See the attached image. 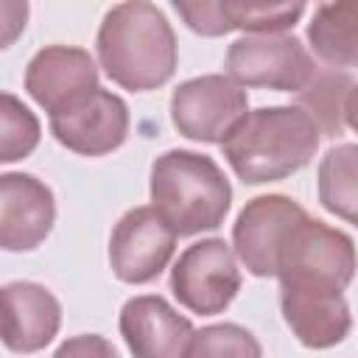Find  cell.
I'll return each mask as SVG.
<instances>
[{
  "mask_svg": "<svg viewBox=\"0 0 358 358\" xmlns=\"http://www.w3.org/2000/svg\"><path fill=\"white\" fill-rule=\"evenodd\" d=\"M246 115V90L229 76H199L182 81L171 95L173 126L196 143H224Z\"/></svg>",
  "mask_w": 358,
  "mask_h": 358,
  "instance_id": "cell-6",
  "label": "cell"
},
{
  "mask_svg": "<svg viewBox=\"0 0 358 358\" xmlns=\"http://www.w3.org/2000/svg\"><path fill=\"white\" fill-rule=\"evenodd\" d=\"M352 87L355 84L347 73L316 67L310 84L296 92V106L316 123L322 137H338L344 129V106Z\"/></svg>",
  "mask_w": 358,
  "mask_h": 358,
  "instance_id": "cell-19",
  "label": "cell"
},
{
  "mask_svg": "<svg viewBox=\"0 0 358 358\" xmlns=\"http://www.w3.org/2000/svg\"><path fill=\"white\" fill-rule=\"evenodd\" d=\"M28 6L25 3H0V20H3V48L14 42V36L25 28Z\"/></svg>",
  "mask_w": 358,
  "mask_h": 358,
  "instance_id": "cell-23",
  "label": "cell"
},
{
  "mask_svg": "<svg viewBox=\"0 0 358 358\" xmlns=\"http://www.w3.org/2000/svg\"><path fill=\"white\" fill-rule=\"evenodd\" d=\"M282 319L299 344L327 350L350 336L352 316L341 288L322 282H280Z\"/></svg>",
  "mask_w": 358,
  "mask_h": 358,
  "instance_id": "cell-11",
  "label": "cell"
},
{
  "mask_svg": "<svg viewBox=\"0 0 358 358\" xmlns=\"http://www.w3.org/2000/svg\"><path fill=\"white\" fill-rule=\"evenodd\" d=\"M62 324L59 299L36 282L20 280L3 288V344L14 352H36L53 341Z\"/></svg>",
  "mask_w": 358,
  "mask_h": 358,
  "instance_id": "cell-16",
  "label": "cell"
},
{
  "mask_svg": "<svg viewBox=\"0 0 358 358\" xmlns=\"http://www.w3.org/2000/svg\"><path fill=\"white\" fill-rule=\"evenodd\" d=\"M176 249L173 227L154 207L129 210L112 229L109 266L120 282L143 285L159 277Z\"/></svg>",
  "mask_w": 358,
  "mask_h": 358,
  "instance_id": "cell-8",
  "label": "cell"
},
{
  "mask_svg": "<svg viewBox=\"0 0 358 358\" xmlns=\"http://www.w3.org/2000/svg\"><path fill=\"white\" fill-rule=\"evenodd\" d=\"M171 291L190 313H224L241 291V268L229 243L207 238L187 246L171 268Z\"/></svg>",
  "mask_w": 358,
  "mask_h": 358,
  "instance_id": "cell-7",
  "label": "cell"
},
{
  "mask_svg": "<svg viewBox=\"0 0 358 358\" xmlns=\"http://www.w3.org/2000/svg\"><path fill=\"white\" fill-rule=\"evenodd\" d=\"M53 358H120L117 350L98 333H84V336H73L67 338Z\"/></svg>",
  "mask_w": 358,
  "mask_h": 358,
  "instance_id": "cell-22",
  "label": "cell"
},
{
  "mask_svg": "<svg viewBox=\"0 0 358 358\" xmlns=\"http://www.w3.org/2000/svg\"><path fill=\"white\" fill-rule=\"evenodd\" d=\"M120 336L134 358H182L190 338V319L179 316L162 296H131L120 310Z\"/></svg>",
  "mask_w": 358,
  "mask_h": 358,
  "instance_id": "cell-15",
  "label": "cell"
},
{
  "mask_svg": "<svg viewBox=\"0 0 358 358\" xmlns=\"http://www.w3.org/2000/svg\"><path fill=\"white\" fill-rule=\"evenodd\" d=\"M355 268L358 255L352 238L310 215L291 229L277 260L280 282H322L341 291L352 282Z\"/></svg>",
  "mask_w": 358,
  "mask_h": 358,
  "instance_id": "cell-4",
  "label": "cell"
},
{
  "mask_svg": "<svg viewBox=\"0 0 358 358\" xmlns=\"http://www.w3.org/2000/svg\"><path fill=\"white\" fill-rule=\"evenodd\" d=\"M53 137L76 154L103 157L126 143L129 106L120 95L98 87L50 115Z\"/></svg>",
  "mask_w": 358,
  "mask_h": 358,
  "instance_id": "cell-9",
  "label": "cell"
},
{
  "mask_svg": "<svg viewBox=\"0 0 358 358\" xmlns=\"http://www.w3.org/2000/svg\"><path fill=\"white\" fill-rule=\"evenodd\" d=\"M308 42L333 70L358 67V0L319 3L308 22Z\"/></svg>",
  "mask_w": 358,
  "mask_h": 358,
  "instance_id": "cell-17",
  "label": "cell"
},
{
  "mask_svg": "<svg viewBox=\"0 0 358 358\" xmlns=\"http://www.w3.org/2000/svg\"><path fill=\"white\" fill-rule=\"evenodd\" d=\"M182 358H263V347L246 327L224 322L196 330Z\"/></svg>",
  "mask_w": 358,
  "mask_h": 358,
  "instance_id": "cell-20",
  "label": "cell"
},
{
  "mask_svg": "<svg viewBox=\"0 0 358 358\" xmlns=\"http://www.w3.org/2000/svg\"><path fill=\"white\" fill-rule=\"evenodd\" d=\"M0 123H3L0 162L25 159L39 143V120H36V115L22 101H17L11 92H3Z\"/></svg>",
  "mask_w": 358,
  "mask_h": 358,
  "instance_id": "cell-21",
  "label": "cell"
},
{
  "mask_svg": "<svg viewBox=\"0 0 358 358\" xmlns=\"http://www.w3.org/2000/svg\"><path fill=\"white\" fill-rule=\"evenodd\" d=\"M344 123H347L352 131H358V84L352 87V92H350V98H347V106H344Z\"/></svg>",
  "mask_w": 358,
  "mask_h": 358,
  "instance_id": "cell-24",
  "label": "cell"
},
{
  "mask_svg": "<svg viewBox=\"0 0 358 358\" xmlns=\"http://www.w3.org/2000/svg\"><path fill=\"white\" fill-rule=\"evenodd\" d=\"M98 62L123 90L143 92L171 81L176 70V36L165 14L145 0L117 3L98 28Z\"/></svg>",
  "mask_w": 358,
  "mask_h": 358,
  "instance_id": "cell-1",
  "label": "cell"
},
{
  "mask_svg": "<svg viewBox=\"0 0 358 358\" xmlns=\"http://www.w3.org/2000/svg\"><path fill=\"white\" fill-rule=\"evenodd\" d=\"M319 201L327 213L358 227V145H333L319 162Z\"/></svg>",
  "mask_w": 358,
  "mask_h": 358,
  "instance_id": "cell-18",
  "label": "cell"
},
{
  "mask_svg": "<svg viewBox=\"0 0 358 358\" xmlns=\"http://www.w3.org/2000/svg\"><path fill=\"white\" fill-rule=\"evenodd\" d=\"M232 187L207 154L173 148L151 165V207L176 235L218 229L229 213Z\"/></svg>",
  "mask_w": 358,
  "mask_h": 358,
  "instance_id": "cell-3",
  "label": "cell"
},
{
  "mask_svg": "<svg viewBox=\"0 0 358 358\" xmlns=\"http://www.w3.org/2000/svg\"><path fill=\"white\" fill-rule=\"evenodd\" d=\"M313 73L316 64L294 34H249L227 50V76L241 87L302 92Z\"/></svg>",
  "mask_w": 358,
  "mask_h": 358,
  "instance_id": "cell-5",
  "label": "cell"
},
{
  "mask_svg": "<svg viewBox=\"0 0 358 358\" xmlns=\"http://www.w3.org/2000/svg\"><path fill=\"white\" fill-rule=\"evenodd\" d=\"M173 11L185 25L201 36H221L229 31L282 34L305 14L302 3H246V0H173Z\"/></svg>",
  "mask_w": 358,
  "mask_h": 358,
  "instance_id": "cell-12",
  "label": "cell"
},
{
  "mask_svg": "<svg viewBox=\"0 0 358 358\" xmlns=\"http://www.w3.org/2000/svg\"><path fill=\"white\" fill-rule=\"evenodd\" d=\"M308 213L288 196L271 193L252 199L235 227H232V246L241 263L255 277H277V260L280 252L291 235V229L305 218Z\"/></svg>",
  "mask_w": 358,
  "mask_h": 358,
  "instance_id": "cell-10",
  "label": "cell"
},
{
  "mask_svg": "<svg viewBox=\"0 0 358 358\" xmlns=\"http://www.w3.org/2000/svg\"><path fill=\"white\" fill-rule=\"evenodd\" d=\"M28 95L45 109L59 112L81 95L98 90V64L84 48L50 45L42 48L25 70Z\"/></svg>",
  "mask_w": 358,
  "mask_h": 358,
  "instance_id": "cell-14",
  "label": "cell"
},
{
  "mask_svg": "<svg viewBox=\"0 0 358 358\" xmlns=\"http://www.w3.org/2000/svg\"><path fill=\"white\" fill-rule=\"evenodd\" d=\"M56 201L45 182L31 173L0 176V246L6 252H31L53 229Z\"/></svg>",
  "mask_w": 358,
  "mask_h": 358,
  "instance_id": "cell-13",
  "label": "cell"
},
{
  "mask_svg": "<svg viewBox=\"0 0 358 358\" xmlns=\"http://www.w3.org/2000/svg\"><path fill=\"white\" fill-rule=\"evenodd\" d=\"M319 129L299 106H260L221 143L229 168L246 185L280 182L302 171L316 148Z\"/></svg>",
  "mask_w": 358,
  "mask_h": 358,
  "instance_id": "cell-2",
  "label": "cell"
}]
</instances>
